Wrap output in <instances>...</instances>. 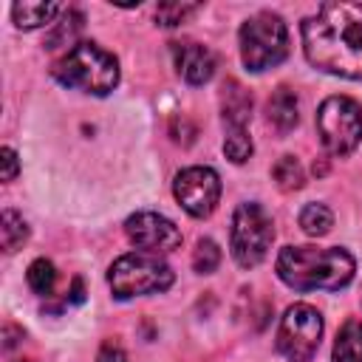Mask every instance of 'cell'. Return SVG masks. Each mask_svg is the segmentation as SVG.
Returning a JSON list of instances; mask_svg holds the SVG:
<instances>
[{
	"instance_id": "1",
	"label": "cell",
	"mask_w": 362,
	"mask_h": 362,
	"mask_svg": "<svg viewBox=\"0 0 362 362\" xmlns=\"http://www.w3.org/2000/svg\"><path fill=\"white\" fill-rule=\"evenodd\" d=\"M303 48L320 71L362 79V6L322 3L303 20Z\"/></svg>"
},
{
	"instance_id": "2",
	"label": "cell",
	"mask_w": 362,
	"mask_h": 362,
	"mask_svg": "<svg viewBox=\"0 0 362 362\" xmlns=\"http://www.w3.org/2000/svg\"><path fill=\"white\" fill-rule=\"evenodd\" d=\"M354 269H356L354 257L339 246H328V249L286 246L277 255V277L297 291H314V288L339 291L342 286L351 283Z\"/></svg>"
},
{
	"instance_id": "3",
	"label": "cell",
	"mask_w": 362,
	"mask_h": 362,
	"mask_svg": "<svg viewBox=\"0 0 362 362\" xmlns=\"http://www.w3.org/2000/svg\"><path fill=\"white\" fill-rule=\"evenodd\" d=\"M51 74L65 88L105 96L119 82V62L110 51H105L96 42H76L74 48H68L65 57H59L54 62Z\"/></svg>"
},
{
	"instance_id": "4",
	"label": "cell",
	"mask_w": 362,
	"mask_h": 362,
	"mask_svg": "<svg viewBox=\"0 0 362 362\" xmlns=\"http://www.w3.org/2000/svg\"><path fill=\"white\" fill-rule=\"evenodd\" d=\"M107 283L113 297L127 300L139 294H158L173 286V269L150 252H130L113 260L107 272Z\"/></svg>"
},
{
	"instance_id": "5",
	"label": "cell",
	"mask_w": 362,
	"mask_h": 362,
	"mask_svg": "<svg viewBox=\"0 0 362 362\" xmlns=\"http://www.w3.org/2000/svg\"><path fill=\"white\" fill-rule=\"evenodd\" d=\"M240 57L249 71H266L288 57V28L283 17L260 11L240 25Z\"/></svg>"
},
{
	"instance_id": "6",
	"label": "cell",
	"mask_w": 362,
	"mask_h": 362,
	"mask_svg": "<svg viewBox=\"0 0 362 362\" xmlns=\"http://www.w3.org/2000/svg\"><path fill=\"white\" fill-rule=\"evenodd\" d=\"M320 141L331 156H348L362 139V110L348 96H328L317 110Z\"/></svg>"
},
{
	"instance_id": "7",
	"label": "cell",
	"mask_w": 362,
	"mask_h": 362,
	"mask_svg": "<svg viewBox=\"0 0 362 362\" xmlns=\"http://www.w3.org/2000/svg\"><path fill=\"white\" fill-rule=\"evenodd\" d=\"M272 238H274V226L260 204H240L235 209L229 243H232V257L238 260V266L243 269L257 266L266 257Z\"/></svg>"
},
{
	"instance_id": "8",
	"label": "cell",
	"mask_w": 362,
	"mask_h": 362,
	"mask_svg": "<svg viewBox=\"0 0 362 362\" xmlns=\"http://www.w3.org/2000/svg\"><path fill=\"white\" fill-rule=\"evenodd\" d=\"M322 337V317L314 305L297 303L286 308L277 331V351L288 362H311Z\"/></svg>"
},
{
	"instance_id": "9",
	"label": "cell",
	"mask_w": 362,
	"mask_h": 362,
	"mask_svg": "<svg viewBox=\"0 0 362 362\" xmlns=\"http://www.w3.org/2000/svg\"><path fill=\"white\" fill-rule=\"evenodd\" d=\"M175 198L184 212L192 218H206L218 206L221 198V178L209 167H187L175 175Z\"/></svg>"
},
{
	"instance_id": "10",
	"label": "cell",
	"mask_w": 362,
	"mask_h": 362,
	"mask_svg": "<svg viewBox=\"0 0 362 362\" xmlns=\"http://www.w3.org/2000/svg\"><path fill=\"white\" fill-rule=\"evenodd\" d=\"M124 232L139 249H144L150 255H167V252H175L181 246V229L158 212L130 215L124 221Z\"/></svg>"
},
{
	"instance_id": "11",
	"label": "cell",
	"mask_w": 362,
	"mask_h": 362,
	"mask_svg": "<svg viewBox=\"0 0 362 362\" xmlns=\"http://www.w3.org/2000/svg\"><path fill=\"white\" fill-rule=\"evenodd\" d=\"M173 57L178 74L189 85H204L215 74V54L201 42H173Z\"/></svg>"
},
{
	"instance_id": "12",
	"label": "cell",
	"mask_w": 362,
	"mask_h": 362,
	"mask_svg": "<svg viewBox=\"0 0 362 362\" xmlns=\"http://www.w3.org/2000/svg\"><path fill=\"white\" fill-rule=\"evenodd\" d=\"M221 107L226 127H246L252 119V93L238 79H226L221 90Z\"/></svg>"
},
{
	"instance_id": "13",
	"label": "cell",
	"mask_w": 362,
	"mask_h": 362,
	"mask_svg": "<svg viewBox=\"0 0 362 362\" xmlns=\"http://www.w3.org/2000/svg\"><path fill=\"white\" fill-rule=\"evenodd\" d=\"M266 119L277 133H288L300 122V105L297 93L291 88H277L266 102Z\"/></svg>"
},
{
	"instance_id": "14",
	"label": "cell",
	"mask_w": 362,
	"mask_h": 362,
	"mask_svg": "<svg viewBox=\"0 0 362 362\" xmlns=\"http://www.w3.org/2000/svg\"><path fill=\"white\" fill-rule=\"evenodd\" d=\"M62 11H65V6H57V3H14L11 6V17H14L17 28H40Z\"/></svg>"
},
{
	"instance_id": "15",
	"label": "cell",
	"mask_w": 362,
	"mask_h": 362,
	"mask_svg": "<svg viewBox=\"0 0 362 362\" xmlns=\"http://www.w3.org/2000/svg\"><path fill=\"white\" fill-rule=\"evenodd\" d=\"M334 362H362V322L348 320L334 342Z\"/></svg>"
},
{
	"instance_id": "16",
	"label": "cell",
	"mask_w": 362,
	"mask_h": 362,
	"mask_svg": "<svg viewBox=\"0 0 362 362\" xmlns=\"http://www.w3.org/2000/svg\"><path fill=\"white\" fill-rule=\"evenodd\" d=\"M82 23H85V17H82L76 8H65V11H62V20L54 25V31H51L48 40H45V48L71 45V42L76 40V34L82 31Z\"/></svg>"
},
{
	"instance_id": "17",
	"label": "cell",
	"mask_w": 362,
	"mask_h": 362,
	"mask_svg": "<svg viewBox=\"0 0 362 362\" xmlns=\"http://www.w3.org/2000/svg\"><path fill=\"white\" fill-rule=\"evenodd\" d=\"M300 226H303L305 235H311V238H322V235L331 232V226H334V215H331V209H328L325 204H305L303 212H300Z\"/></svg>"
},
{
	"instance_id": "18",
	"label": "cell",
	"mask_w": 362,
	"mask_h": 362,
	"mask_svg": "<svg viewBox=\"0 0 362 362\" xmlns=\"http://www.w3.org/2000/svg\"><path fill=\"white\" fill-rule=\"evenodd\" d=\"M28 238V226L23 221V215H17L14 209H3V218H0V240H3V249L6 252H14L17 246H23Z\"/></svg>"
},
{
	"instance_id": "19",
	"label": "cell",
	"mask_w": 362,
	"mask_h": 362,
	"mask_svg": "<svg viewBox=\"0 0 362 362\" xmlns=\"http://www.w3.org/2000/svg\"><path fill=\"white\" fill-rule=\"evenodd\" d=\"M272 175H274V181L280 184V189H300L303 187V181H305V175H303V167H300V161L294 158V156H283L274 167H272Z\"/></svg>"
},
{
	"instance_id": "20",
	"label": "cell",
	"mask_w": 362,
	"mask_h": 362,
	"mask_svg": "<svg viewBox=\"0 0 362 362\" xmlns=\"http://www.w3.org/2000/svg\"><path fill=\"white\" fill-rule=\"evenodd\" d=\"M223 153H226L235 164H243V161L252 156V139H249L246 127H226Z\"/></svg>"
},
{
	"instance_id": "21",
	"label": "cell",
	"mask_w": 362,
	"mask_h": 362,
	"mask_svg": "<svg viewBox=\"0 0 362 362\" xmlns=\"http://www.w3.org/2000/svg\"><path fill=\"white\" fill-rule=\"evenodd\" d=\"M218 263H221V249H218V243L209 240V238H201V240L195 243V252H192V266H195V272H198V274H212V272L218 269Z\"/></svg>"
},
{
	"instance_id": "22",
	"label": "cell",
	"mask_w": 362,
	"mask_h": 362,
	"mask_svg": "<svg viewBox=\"0 0 362 362\" xmlns=\"http://www.w3.org/2000/svg\"><path fill=\"white\" fill-rule=\"evenodd\" d=\"M25 280H28V286H31L37 294H51V288H54V280H57L54 263H51V260H45V257L34 260V263L28 266V274H25Z\"/></svg>"
},
{
	"instance_id": "23",
	"label": "cell",
	"mask_w": 362,
	"mask_h": 362,
	"mask_svg": "<svg viewBox=\"0 0 362 362\" xmlns=\"http://www.w3.org/2000/svg\"><path fill=\"white\" fill-rule=\"evenodd\" d=\"M201 6H195V3H158V8H156V20L161 23V25H181L189 14H195Z\"/></svg>"
},
{
	"instance_id": "24",
	"label": "cell",
	"mask_w": 362,
	"mask_h": 362,
	"mask_svg": "<svg viewBox=\"0 0 362 362\" xmlns=\"http://www.w3.org/2000/svg\"><path fill=\"white\" fill-rule=\"evenodd\" d=\"M170 133H173V139L175 141H181V144H192V139H195V127L187 122V116H175L173 119V127H170Z\"/></svg>"
},
{
	"instance_id": "25",
	"label": "cell",
	"mask_w": 362,
	"mask_h": 362,
	"mask_svg": "<svg viewBox=\"0 0 362 362\" xmlns=\"http://www.w3.org/2000/svg\"><path fill=\"white\" fill-rule=\"evenodd\" d=\"M0 161H3V181H14L20 164H17V153L11 147H3L0 150Z\"/></svg>"
},
{
	"instance_id": "26",
	"label": "cell",
	"mask_w": 362,
	"mask_h": 362,
	"mask_svg": "<svg viewBox=\"0 0 362 362\" xmlns=\"http://www.w3.org/2000/svg\"><path fill=\"white\" fill-rule=\"evenodd\" d=\"M96 362H127V356H124V351H122L116 342H105V345L99 348Z\"/></svg>"
},
{
	"instance_id": "27",
	"label": "cell",
	"mask_w": 362,
	"mask_h": 362,
	"mask_svg": "<svg viewBox=\"0 0 362 362\" xmlns=\"http://www.w3.org/2000/svg\"><path fill=\"white\" fill-rule=\"evenodd\" d=\"M68 300H71V303H82V300H85V294H82V280H79V277L71 283V297H68Z\"/></svg>"
},
{
	"instance_id": "28",
	"label": "cell",
	"mask_w": 362,
	"mask_h": 362,
	"mask_svg": "<svg viewBox=\"0 0 362 362\" xmlns=\"http://www.w3.org/2000/svg\"><path fill=\"white\" fill-rule=\"evenodd\" d=\"M14 337H17V331H14V325H6V342H3V348H11V345L17 342Z\"/></svg>"
},
{
	"instance_id": "29",
	"label": "cell",
	"mask_w": 362,
	"mask_h": 362,
	"mask_svg": "<svg viewBox=\"0 0 362 362\" xmlns=\"http://www.w3.org/2000/svg\"><path fill=\"white\" fill-rule=\"evenodd\" d=\"M17 362H31V359H17Z\"/></svg>"
}]
</instances>
